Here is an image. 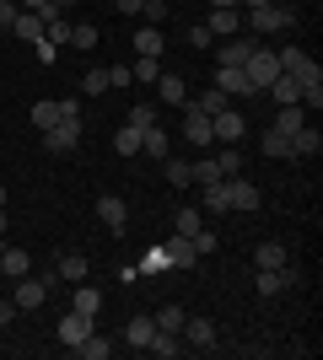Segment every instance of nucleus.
Segmentation results:
<instances>
[{"label": "nucleus", "mask_w": 323, "mask_h": 360, "mask_svg": "<svg viewBox=\"0 0 323 360\" xmlns=\"http://www.w3.org/2000/svg\"><path fill=\"white\" fill-rule=\"evenodd\" d=\"M243 27H248V38H270V32H291V27H296V11H291V6H280V0H275V6H253Z\"/></svg>", "instance_id": "1"}, {"label": "nucleus", "mask_w": 323, "mask_h": 360, "mask_svg": "<svg viewBox=\"0 0 323 360\" xmlns=\"http://www.w3.org/2000/svg\"><path fill=\"white\" fill-rule=\"evenodd\" d=\"M243 75H248V86H253V91H264V86L280 75V54H275L270 44H253V54H248Z\"/></svg>", "instance_id": "2"}, {"label": "nucleus", "mask_w": 323, "mask_h": 360, "mask_svg": "<svg viewBox=\"0 0 323 360\" xmlns=\"http://www.w3.org/2000/svg\"><path fill=\"white\" fill-rule=\"evenodd\" d=\"M11 301H16V312H38V307L49 301V280L22 274V280H16V290H11Z\"/></svg>", "instance_id": "3"}, {"label": "nucleus", "mask_w": 323, "mask_h": 360, "mask_svg": "<svg viewBox=\"0 0 323 360\" xmlns=\"http://www.w3.org/2000/svg\"><path fill=\"white\" fill-rule=\"evenodd\" d=\"M44 146L54 150V156H70V150L81 146V119H60L54 129H44Z\"/></svg>", "instance_id": "4"}, {"label": "nucleus", "mask_w": 323, "mask_h": 360, "mask_svg": "<svg viewBox=\"0 0 323 360\" xmlns=\"http://www.w3.org/2000/svg\"><path fill=\"white\" fill-rule=\"evenodd\" d=\"M210 135L221 140V146H237V140L248 135V119L237 113V108H221V113L210 119Z\"/></svg>", "instance_id": "5"}, {"label": "nucleus", "mask_w": 323, "mask_h": 360, "mask_svg": "<svg viewBox=\"0 0 323 360\" xmlns=\"http://www.w3.org/2000/svg\"><path fill=\"white\" fill-rule=\"evenodd\" d=\"M162 253H167V269H194V264H200V253H194V237H178V231L162 242Z\"/></svg>", "instance_id": "6"}, {"label": "nucleus", "mask_w": 323, "mask_h": 360, "mask_svg": "<svg viewBox=\"0 0 323 360\" xmlns=\"http://www.w3.org/2000/svg\"><path fill=\"white\" fill-rule=\"evenodd\" d=\"M87 333H97V317H87V312H76V307H70V317H60V345L70 349V345H81Z\"/></svg>", "instance_id": "7"}, {"label": "nucleus", "mask_w": 323, "mask_h": 360, "mask_svg": "<svg viewBox=\"0 0 323 360\" xmlns=\"http://www.w3.org/2000/svg\"><path fill=\"white\" fill-rule=\"evenodd\" d=\"M215 91H227V97H253L243 65H221V70H215Z\"/></svg>", "instance_id": "8"}, {"label": "nucleus", "mask_w": 323, "mask_h": 360, "mask_svg": "<svg viewBox=\"0 0 323 360\" xmlns=\"http://www.w3.org/2000/svg\"><path fill=\"white\" fill-rule=\"evenodd\" d=\"M184 339L189 349H215V323L210 317H184Z\"/></svg>", "instance_id": "9"}, {"label": "nucleus", "mask_w": 323, "mask_h": 360, "mask_svg": "<svg viewBox=\"0 0 323 360\" xmlns=\"http://www.w3.org/2000/svg\"><path fill=\"white\" fill-rule=\"evenodd\" d=\"M227 199H232V210H259V183L227 178Z\"/></svg>", "instance_id": "10"}, {"label": "nucleus", "mask_w": 323, "mask_h": 360, "mask_svg": "<svg viewBox=\"0 0 323 360\" xmlns=\"http://www.w3.org/2000/svg\"><path fill=\"white\" fill-rule=\"evenodd\" d=\"M156 97H162V103L167 108H189V86H184V75H156Z\"/></svg>", "instance_id": "11"}, {"label": "nucleus", "mask_w": 323, "mask_h": 360, "mask_svg": "<svg viewBox=\"0 0 323 360\" xmlns=\"http://www.w3.org/2000/svg\"><path fill=\"white\" fill-rule=\"evenodd\" d=\"M162 27H151V22H140V32H135V60H162Z\"/></svg>", "instance_id": "12"}, {"label": "nucleus", "mask_w": 323, "mask_h": 360, "mask_svg": "<svg viewBox=\"0 0 323 360\" xmlns=\"http://www.w3.org/2000/svg\"><path fill=\"white\" fill-rule=\"evenodd\" d=\"M205 27H210V38H237V32H243V16L232 11V6H215Z\"/></svg>", "instance_id": "13"}, {"label": "nucleus", "mask_w": 323, "mask_h": 360, "mask_svg": "<svg viewBox=\"0 0 323 360\" xmlns=\"http://www.w3.org/2000/svg\"><path fill=\"white\" fill-rule=\"evenodd\" d=\"M291 253H286V242H259L253 248V269H286Z\"/></svg>", "instance_id": "14"}, {"label": "nucleus", "mask_w": 323, "mask_h": 360, "mask_svg": "<svg viewBox=\"0 0 323 360\" xmlns=\"http://www.w3.org/2000/svg\"><path fill=\"white\" fill-rule=\"evenodd\" d=\"M97 215H103L108 231H124V221H129V210H124L119 194H97Z\"/></svg>", "instance_id": "15"}, {"label": "nucleus", "mask_w": 323, "mask_h": 360, "mask_svg": "<svg viewBox=\"0 0 323 360\" xmlns=\"http://www.w3.org/2000/svg\"><path fill=\"white\" fill-rule=\"evenodd\" d=\"M184 135H189V146H210V119H205L200 108H184Z\"/></svg>", "instance_id": "16"}, {"label": "nucleus", "mask_w": 323, "mask_h": 360, "mask_svg": "<svg viewBox=\"0 0 323 360\" xmlns=\"http://www.w3.org/2000/svg\"><path fill=\"white\" fill-rule=\"evenodd\" d=\"M200 205H205V215H227V210H232L227 178H221V183H200Z\"/></svg>", "instance_id": "17"}, {"label": "nucleus", "mask_w": 323, "mask_h": 360, "mask_svg": "<svg viewBox=\"0 0 323 360\" xmlns=\"http://www.w3.org/2000/svg\"><path fill=\"white\" fill-rule=\"evenodd\" d=\"M302 124H308V108H302V103H286V108L275 113V124H270V129H275V135H296Z\"/></svg>", "instance_id": "18"}, {"label": "nucleus", "mask_w": 323, "mask_h": 360, "mask_svg": "<svg viewBox=\"0 0 323 360\" xmlns=\"http://www.w3.org/2000/svg\"><path fill=\"white\" fill-rule=\"evenodd\" d=\"M151 339H156V317H146V312H140V317H129V328H124V345L146 349Z\"/></svg>", "instance_id": "19"}, {"label": "nucleus", "mask_w": 323, "mask_h": 360, "mask_svg": "<svg viewBox=\"0 0 323 360\" xmlns=\"http://www.w3.org/2000/svg\"><path fill=\"white\" fill-rule=\"evenodd\" d=\"M264 91H270V97H275L280 108H286V103H302V81H296V75H286V70H280V75H275V81H270Z\"/></svg>", "instance_id": "20"}, {"label": "nucleus", "mask_w": 323, "mask_h": 360, "mask_svg": "<svg viewBox=\"0 0 323 360\" xmlns=\"http://www.w3.org/2000/svg\"><path fill=\"white\" fill-rule=\"evenodd\" d=\"M27 269H32V253H22V248H0V274H6V280H22Z\"/></svg>", "instance_id": "21"}, {"label": "nucleus", "mask_w": 323, "mask_h": 360, "mask_svg": "<svg viewBox=\"0 0 323 360\" xmlns=\"http://www.w3.org/2000/svg\"><path fill=\"white\" fill-rule=\"evenodd\" d=\"M70 355H76V360H108V355H113V345H108L103 333H87L81 345H70Z\"/></svg>", "instance_id": "22"}, {"label": "nucleus", "mask_w": 323, "mask_h": 360, "mask_svg": "<svg viewBox=\"0 0 323 360\" xmlns=\"http://www.w3.org/2000/svg\"><path fill=\"white\" fill-rule=\"evenodd\" d=\"M318 150H323V135L312 129V124H302V129L291 135V156H318Z\"/></svg>", "instance_id": "23"}, {"label": "nucleus", "mask_w": 323, "mask_h": 360, "mask_svg": "<svg viewBox=\"0 0 323 360\" xmlns=\"http://www.w3.org/2000/svg\"><path fill=\"white\" fill-rule=\"evenodd\" d=\"M11 32L22 38V44H38V38H44V16H38V11H22L11 22Z\"/></svg>", "instance_id": "24"}, {"label": "nucleus", "mask_w": 323, "mask_h": 360, "mask_svg": "<svg viewBox=\"0 0 323 360\" xmlns=\"http://www.w3.org/2000/svg\"><path fill=\"white\" fill-rule=\"evenodd\" d=\"M140 150H146V156H156V162H162V156H172V140H167V129H146V135H140Z\"/></svg>", "instance_id": "25"}, {"label": "nucleus", "mask_w": 323, "mask_h": 360, "mask_svg": "<svg viewBox=\"0 0 323 360\" xmlns=\"http://www.w3.org/2000/svg\"><path fill=\"white\" fill-rule=\"evenodd\" d=\"M162 172H167V183H172V188H189V183H194V172H189V162H184V156H162Z\"/></svg>", "instance_id": "26"}, {"label": "nucleus", "mask_w": 323, "mask_h": 360, "mask_svg": "<svg viewBox=\"0 0 323 360\" xmlns=\"http://www.w3.org/2000/svg\"><path fill=\"white\" fill-rule=\"evenodd\" d=\"M248 54H253V44H248L243 32H237V38H227V44H221V65H248Z\"/></svg>", "instance_id": "27"}, {"label": "nucleus", "mask_w": 323, "mask_h": 360, "mask_svg": "<svg viewBox=\"0 0 323 360\" xmlns=\"http://www.w3.org/2000/svg\"><path fill=\"white\" fill-rule=\"evenodd\" d=\"M156 328H162V333H184V307H172V301H167V307H156Z\"/></svg>", "instance_id": "28"}, {"label": "nucleus", "mask_w": 323, "mask_h": 360, "mask_svg": "<svg viewBox=\"0 0 323 360\" xmlns=\"http://www.w3.org/2000/svg\"><path fill=\"white\" fill-rule=\"evenodd\" d=\"M146 349H151V355H162V360H172L178 349H184V333H162V328H156V339H151Z\"/></svg>", "instance_id": "29"}, {"label": "nucleus", "mask_w": 323, "mask_h": 360, "mask_svg": "<svg viewBox=\"0 0 323 360\" xmlns=\"http://www.w3.org/2000/svg\"><path fill=\"white\" fill-rule=\"evenodd\" d=\"M140 135H146V129H135V124H124L119 135H113V150H119V156H135V150H140Z\"/></svg>", "instance_id": "30"}, {"label": "nucleus", "mask_w": 323, "mask_h": 360, "mask_svg": "<svg viewBox=\"0 0 323 360\" xmlns=\"http://www.w3.org/2000/svg\"><path fill=\"white\" fill-rule=\"evenodd\" d=\"M60 274L81 285V280H87V258H81V253H60Z\"/></svg>", "instance_id": "31"}, {"label": "nucleus", "mask_w": 323, "mask_h": 360, "mask_svg": "<svg viewBox=\"0 0 323 360\" xmlns=\"http://www.w3.org/2000/svg\"><path fill=\"white\" fill-rule=\"evenodd\" d=\"M129 75H135L140 86H156V75H162V60H135V65H129Z\"/></svg>", "instance_id": "32"}, {"label": "nucleus", "mask_w": 323, "mask_h": 360, "mask_svg": "<svg viewBox=\"0 0 323 360\" xmlns=\"http://www.w3.org/2000/svg\"><path fill=\"white\" fill-rule=\"evenodd\" d=\"M215 167H221V178H237V172H243V156H237V146H221Z\"/></svg>", "instance_id": "33"}, {"label": "nucleus", "mask_w": 323, "mask_h": 360, "mask_svg": "<svg viewBox=\"0 0 323 360\" xmlns=\"http://www.w3.org/2000/svg\"><path fill=\"white\" fill-rule=\"evenodd\" d=\"M32 124H38V129H54V124H60V103H32Z\"/></svg>", "instance_id": "34"}, {"label": "nucleus", "mask_w": 323, "mask_h": 360, "mask_svg": "<svg viewBox=\"0 0 323 360\" xmlns=\"http://www.w3.org/2000/svg\"><path fill=\"white\" fill-rule=\"evenodd\" d=\"M189 108H200V113H205V119H215V113H221V108H227V91H205V97H200V103H189Z\"/></svg>", "instance_id": "35"}, {"label": "nucleus", "mask_w": 323, "mask_h": 360, "mask_svg": "<svg viewBox=\"0 0 323 360\" xmlns=\"http://www.w3.org/2000/svg\"><path fill=\"white\" fill-rule=\"evenodd\" d=\"M140 22L162 27V22H167V0H140Z\"/></svg>", "instance_id": "36"}, {"label": "nucleus", "mask_w": 323, "mask_h": 360, "mask_svg": "<svg viewBox=\"0 0 323 360\" xmlns=\"http://www.w3.org/2000/svg\"><path fill=\"white\" fill-rule=\"evenodd\" d=\"M172 226H178V237H194V231L205 226V210H178V221H172Z\"/></svg>", "instance_id": "37"}, {"label": "nucleus", "mask_w": 323, "mask_h": 360, "mask_svg": "<svg viewBox=\"0 0 323 360\" xmlns=\"http://www.w3.org/2000/svg\"><path fill=\"white\" fill-rule=\"evenodd\" d=\"M70 301H76V312H87V317H97V307H103V296H97L92 285H81V290H76Z\"/></svg>", "instance_id": "38"}, {"label": "nucleus", "mask_w": 323, "mask_h": 360, "mask_svg": "<svg viewBox=\"0 0 323 360\" xmlns=\"http://www.w3.org/2000/svg\"><path fill=\"white\" fill-rule=\"evenodd\" d=\"M124 124H135V129H151V124H156V108H151V103H135Z\"/></svg>", "instance_id": "39"}, {"label": "nucleus", "mask_w": 323, "mask_h": 360, "mask_svg": "<svg viewBox=\"0 0 323 360\" xmlns=\"http://www.w3.org/2000/svg\"><path fill=\"white\" fill-rule=\"evenodd\" d=\"M215 248H221V237H215L210 226H200V231H194V253H200V258H210Z\"/></svg>", "instance_id": "40"}, {"label": "nucleus", "mask_w": 323, "mask_h": 360, "mask_svg": "<svg viewBox=\"0 0 323 360\" xmlns=\"http://www.w3.org/2000/svg\"><path fill=\"white\" fill-rule=\"evenodd\" d=\"M81 91H87V97H103L108 91V70H87L81 75Z\"/></svg>", "instance_id": "41"}, {"label": "nucleus", "mask_w": 323, "mask_h": 360, "mask_svg": "<svg viewBox=\"0 0 323 360\" xmlns=\"http://www.w3.org/2000/svg\"><path fill=\"white\" fill-rule=\"evenodd\" d=\"M189 172H194V183H221V167H215V156H210V162H189Z\"/></svg>", "instance_id": "42"}, {"label": "nucleus", "mask_w": 323, "mask_h": 360, "mask_svg": "<svg viewBox=\"0 0 323 360\" xmlns=\"http://www.w3.org/2000/svg\"><path fill=\"white\" fill-rule=\"evenodd\" d=\"M264 156H291V135H275V129H270V135H264Z\"/></svg>", "instance_id": "43"}, {"label": "nucleus", "mask_w": 323, "mask_h": 360, "mask_svg": "<svg viewBox=\"0 0 323 360\" xmlns=\"http://www.w3.org/2000/svg\"><path fill=\"white\" fill-rule=\"evenodd\" d=\"M167 269V253H162V248H151V253L140 258V274H162Z\"/></svg>", "instance_id": "44"}, {"label": "nucleus", "mask_w": 323, "mask_h": 360, "mask_svg": "<svg viewBox=\"0 0 323 360\" xmlns=\"http://www.w3.org/2000/svg\"><path fill=\"white\" fill-rule=\"evenodd\" d=\"M92 44H97V27H87V22L70 27V49H92Z\"/></svg>", "instance_id": "45"}, {"label": "nucleus", "mask_w": 323, "mask_h": 360, "mask_svg": "<svg viewBox=\"0 0 323 360\" xmlns=\"http://www.w3.org/2000/svg\"><path fill=\"white\" fill-rule=\"evenodd\" d=\"M108 86H135V75H129V65H113V70H108Z\"/></svg>", "instance_id": "46"}, {"label": "nucleus", "mask_w": 323, "mask_h": 360, "mask_svg": "<svg viewBox=\"0 0 323 360\" xmlns=\"http://www.w3.org/2000/svg\"><path fill=\"white\" fill-rule=\"evenodd\" d=\"M16 16H22V6H16V0H0V27L11 32V22H16Z\"/></svg>", "instance_id": "47"}, {"label": "nucleus", "mask_w": 323, "mask_h": 360, "mask_svg": "<svg viewBox=\"0 0 323 360\" xmlns=\"http://www.w3.org/2000/svg\"><path fill=\"white\" fill-rule=\"evenodd\" d=\"M189 44H194V49H210L215 38H210V27H205V22H200V27H189Z\"/></svg>", "instance_id": "48"}, {"label": "nucleus", "mask_w": 323, "mask_h": 360, "mask_svg": "<svg viewBox=\"0 0 323 360\" xmlns=\"http://www.w3.org/2000/svg\"><path fill=\"white\" fill-rule=\"evenodd\" d=\"M11 317H16V301H0V328H11Z\"/></svg>", "instance_id": "49"}, {"label": "nucleus", "mask_w": 323, "mask_h": 360, "mask_svg": "<svg viewBox=\"0 0 323 360\" xmlns=\"http://www.w3.org/2000/svg\"><path fill=\"white\" fill-rule=\"evenodd\" d=\"M113 6H119L124 16H140V0H113Z\"/></svg>", "instance_id": "50"}, {"label": "nucleus", "mask_w": 323, "mask_h": 360, "mask_svg": "<svg viewBox=\"0 0 323 360\" xmlns=\"http://www.w3.org/2000/svg\"><path fill=\"white\" fill-rule=\"evenodd\" d=\"M22 6H27V11H54V6H49V0H22Z\"/></svg>", "instance_id": "51"}, {"label": "nucleus", "mask_w": 323, "mask_h": 360, "mask_svg": "<svg viewBox=\"0 0 323 360\" xmlns=\"http://www.w3.org/2000/svg\"><path fill=\"white\" fill-rule=\"evenodd\" d=\"M49 6H54V11H70V6H76V0H49Z\"/></svg>", "instance_id": "52"}, {"label": "nucleus", "mask_w": 323, "mask_h": 360, "mask_svg": "<svg viewBox=\"0 0 323 360\" xmlns=\"http://www.w3.org/2000/svg\"><path fill=\"white\" fill-rule=\"evenodd\" d=\"M210 6H232V11H237V6H243V0H210Z\"/></svg>", "instance_id": "53"}, {"label": "nucleus", "mask_w": 323, "mask_h": 360, "mask_svg": "<svg viewBox=\"0 0 323 360\" xmlns=\"http://www.w3.org/2000/svg\"><path fill=\"white\" fill-rule=\"evenodd\" d=\"M243 6H275V0H243Z\"/></svg>", "instance_id": "54"}, {"label": "nucleus", "mask_w": 323, "mask_h": 360, "mask_svg": "<svg viewBox=\"0 0 323 360\" xmlns=\"http://www.w3.org/2000/svg\"><path fill=\"white\" fill-rule=\"evenodd\" d=\"M0 237H6V210H0Z\"/></svg>", "instance_id": "55"}, {"label": "nucleus", "mask_w": 323, "mask_h": 360, "mask_svg": "<svg viewBox=\"0 0 323 360\" xmlns=\"http://www.w3.org/2000/svg\"><path fill=\"white\" fill-rule=\"evenodd\" d=\"M0 210H6V188H0Z\"/></svg>", "instance_id": "56"}, {"label": "nucleus", "mask_w": 323, "mask_h": 360, "mask_svg": "<svg viewBox=\"0 0 323 360\" xmlns=\"http://www.w3.org/2000/svg\"><path fill=\"white\" fill-rule=\"evenodd\" d=\"M0 32H6V27H0Z\"/></svg>", "instance_id": "57"}]
</instances>
